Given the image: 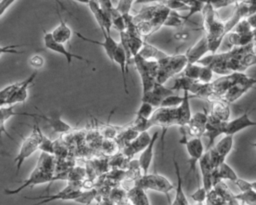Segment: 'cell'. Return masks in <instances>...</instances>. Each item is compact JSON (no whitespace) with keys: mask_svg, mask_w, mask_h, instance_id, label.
<instances>
[{"mask_svg":"<svg viewBox=\"0 0 256 205\" xmlns=\"http://www.w3.org/2000/svg\"><path fill=\"white\" fill-rule=\"evenodd\" d=\"M201 13L203 16L202 28L205 30V35L207 36L210 52L216 53L226 37L225 22L218 18L216 9L209 3L205 4Z\"/></svg>","mask_w":256,"mask_h":205,"instance_id":"6da1fadb","label":"cell"},{"mask_svg":"<svg viewBox=\"0 0 256 205\" xmlns=\"http://www.w3.org/2000/svg\"><path fill=\"white\" fill-rule=\"evenodd\" d=\"M188 64V59L184 54L167 55L158 61L157 82L165 84L172 76L182 73Z\"/></svg>","mask_w":256,"mask_h":205,"instance_id":"7a4b0ae2","label":"cell"},{"mask_svg":"<svg viewBox=\"0 0 256 205\" xmlns=\"http://www.w3.org/2000/svg\"><path fill=\"white\" fill-rule=\"evenodd\" d=\"M43 135L44 134L42 133L38 124L34 123L32 127V132L26 138H23L18 154L14 158L16 175L19 173L20 168L25 162V160L28 159L32 154H34L37 150H40V143Z\"/></svg>","mask_w":256,"mask_h":205,"instance_id":"3957f363","label":"cell"},{"mask_svg":"<svg viewBox=\"0 0 256 205\" xmlns=\"http://www.w3.org/2000/svg\"><path fill=\"white\" fill-rule=\"evenodd\" d=\"M133 60L135 62L136 70L138 71L141 80L142 93H145L151 90L157 82L158 61L144 59L138 54L133 57Z\"/></svg>","mask_w":256,"mask_h":205,"instance_id":"277c9868","label":"cell"},{"mask_svg":"<svg viewBox=\"0 0 256 205\" xmlns=\"http://www.w3.org/2000/svg\"><path fill=\"white\" fill-rule=\"evenodd\" d=\"M135 186L143 189V190H153L157 192H161L166 195L168 200L170 201L169 193L175 189V185H173L165 176L158 173H147L142 174L135 182Z\"/></svg>","mask_w":256,"mask_h":205,"instance_id":"5b68a950","label":"cell"},{"mask_svg":"<svg viewBox=\"0 0 256 205\" xmlns=\"http://www.w3.org/2000/svg\"><path fill=\"white\" fill-rule=\"evenodd\" d=\"M181 129V133H182V138L180 139V143L183 144L186 148V151L188 153V163H189V167H188V171L186 174V177H188V175L192 172L194 173L196 171V165L199 164L200 159L202 158V156L205 153V148L202 142V139L199 137H194V138H187V131L185 129V127H180Z\"/></svg>","mask_w":256,"mask_h":205,"instance_id":"8992f818","label":"cell"},{"mask_svg":"<svg viewBox=\"0 0 256 205\" xmlns=\"http://www.w3.org/2000/svg\"><path fill=\"white\" fill-rule=\"evenodd\" d=\"M150 122L152 126H159L162 129L161 138V147H162V156L164 155V145H165V135L167 130L172 126H177V110L175 108H166L158 107L155 109Z\"/></svg>","mask_w":256,"mask_h":205,"instance_id":"52a82bcc","label":"cell"},{"mask_svg":"<svg viewBox=\"0 0 256 205\" xmlns=\"http://www.w3.org/2000/svg\"><path fill=\"white\" fill-rule=\"evenodd\" d=\"M80 184H81L80 181H70L69 184L64 189H62L56 194H48V195H42L37 197H25V198L30 200H39V202L33 205H43V204L57 201V200L75 201L82 193V190L80 189Z\"/></svg>","mask_w":256,"mask_h":205,"instance_id":"ba28073f","label":"cell"},{"mask_svg":"<svg viewBox=\"0 0 256 205\" xmlns=\"http://www.w3.org/2000/svg\"><path fill=\"white\" fill-rule=\"evenodd\" d=\"M43 41H44V45H45V47H46L47 49H49V50H51V51H53V52H55V53H57V54H59V55L64 56V58L66 59L68 65L71 64L74 59H77V60H80V61H83V62H86V63H91L90 60L84 58L83 56L78 55V54H75V53L69 51V50L65 47L64 43H61V42L56 41V40L53 38L51 32H48V31H45V30H44Z\"/></svg>","mask_w":256,"mask_h":205,"instance_id":"9c48e42d","label":"cell"},{"mask_svg":"<svg viewBox=\"0 0 256 205\" xmlns=\"http://www.w3.org/2000/svg\"><path fill=\"white\" fill-rule=\"evenodd\" d=\"M256 85V78L251 77L244 73V75L234 84L232 85L229 90L223 95L222 99L226 102L233 103L242 97L248 90L253 88Z\"/></svg>","mask_w":256,"mask_h":205,"instance_id":"30bf717a","label":"cell"},{"mask_svg":"<svg viewBox=\"0 0 256 205\" xmlns=\"http://www.w3.org/2000/svg\"><path fill=\"white\" fill-rule=\"evenodd\" d=\"M208 114L209 113L206 111V109H203V111L194 113L189 123L186 126H184L187 131V135H189L191 138L203 137L206 130Z\"/></svg>","mask_w":256,"mask_h":205,"instance_id":"8fae6325","label":"cell"},{"mask_svg":"<svg viewBox=\"0 0 256 205\" xmlns=\"http://www.w3.org/2000/svg\"><path fill=\"white\" fill-rule=\"evenodd\" d=\"M175 93L174 90H172L171 88H168L165 86V84L156 82L155 85L153 86V88L145 93H142V97H141V101H145L148 102L150 104H152L154 107L158 108L160 107L162 101L169 95Z\"/></svg>","mask_w":256,"mask_h":205,"instance_id":"7c38bea8","label":"cell"},{"mask_svg":"<svg viewBox=\"0 0 256 205\" xmlns=\"http://www.w3.org/2000/svg\"><path fill=\"white\" fill-rule=\"evenodd\" d=\"M87 6L94 16L99 28L101 29V32L111 34V28L113 27L111 18L109 14L101 7L99 2L97 0H90Z\"/></svg>","mask_w":256,"mask_h":205,"instance_id":"4fadbf2b","label":"cell"},{"mask_svg":"<svg viewBox=\"0 0 256 205\" xmlns=\"http://www.w3.org/2000/svg\"><path fill=\"white\" fill-rule=\"evenodd\" d=\"M225 124H226V122L219 120L218 118H216L209 112L208 120H207V124H206V130L204 133V136L208 139L207 150H209L211 147L214 146L215 139L218 136L224 135Z\"/></svg>","mask_w":256,"mask_h":205,"instance_id":"5bb4252c","label":"cell"},{"mask_svg":"<svg viewBox=\"0 0 256 205\" xmlns=\"http://www.w3.org/2000/svg\"><path fill=\"white\" fill-rule=\"evenodd\" d=\"M256 121H253L249 118V112L246 110L240 116L229 120L225 124L224 135H235L236 133L247 129L249 127H255Z\"/></svg>","mask_w":256,"mask_h":205,"instance_id":"9a60e30c","label":"cell"},{"mask_svg":"<svg viewBox=\"0 0 256 205\" xmlns=\"http://www.w3.org/2000/svg\"><path fill=\"white\" fill-rule=\"evenodd\" d=\"M208 52H210L208 39L207 36L203 34L202 37L194 45L187 49L185 55L188 59V63H197L203 57H205Z\"/></svg>","mask_w":256,"mask_h":205,"instance_id":"2e32d148","label":"cell"},{"mask_svg":"<svg viewBox=\"0 0 256 205\" xmlns=\"http://www.w3.org/2000/svg\"><path fill=\"white\" fill-rule=\"evenodd\" d=\"M30 117L39 118L44 120L52 130L57 133H68L73 130V127L65 122L60 114H30Z\"/></svg>","mask_w":256,"mask_h":205,"instance_id":"e0dca14e","label":"cell"},{"mask_svg":"<svg viewBox=\"0 0 256 205\" xmlns=\"http://www.w3.org/2000/svg\"><path fill=\"white\" fill-rule=\"evenodd\" d=\"M75 34H76V36H77L78 38L82 39L83 41H86V42H89V43H92V44H96V45H100V46L104 49V51H105L106 55L108 56V58L110 59V61L113 62L114 54H115V51L117 50V48H118V46H119V43L116 42V41L113 39V37L111 36V34L102 33V34H103V38H104V41H103V42L96 41V40H93V39H91V38H88V37L82 35V34L79 33V32H76Z\"/></svg>","mask_w":256,"mask_h":205,"instance_id":"ac0fdd59","label":"cell"},{"mask_svg":"<svg viewBox=\"0 0 256 205\" xmlns=\"http://www.w3.org/2000/svg\"><path fill=\"white\" fill-rule=\"evenodd\" d=\"M158 136H159V132L158 131L154 132V134L152 135L150 143L146 146V148H144L140 152V155H139V158H138V163H139L140 170H141L142 174H147L148 171H149V168H150L152 160H153L154 147H155V144L157 142Z\"/></svg>","mask_w":256,"mask_h":205,"instance_id":"d6986e66","label":"cell"},{"mask_svg":"<svg viewBox=\"0 0 256 205\" xmlns=\"http://www.w3.org/2000/svg\"><path fill=\"white\" fill-rule=\"evenodd\" d=\"M151 138L152 136H150L148 131L140 132L134 140L123 147V153L127 157H131L136 153H140L150 143Z\"/></svg>","mask_w":256,"mask_h":205,"instance_id":"ffe728a7","label":"cell"},{"mask_svg":"<svg viewBox=\"0 0 256 205\" xmlns=\"http://www.w3.org/2000/svg\"><path fill=\"white\" fill-rule=\"evenodd\" d=\"M37 73H38V71L35 70L25 80L21 81L20 86L18 87V89L16 90L14 95L8 100L6 105H16L18 103H23V102L26 101V99L28 97V89L33 84V82H34V80L37 76ZM6 105H4V106H6Z\"/></svg>","mask_w":256,"mask_h":205,"instance_id":"44dd1931","label":"cell"},{"mask_svg":"<svg viewBox=\"0 0 256 205\" xmlns=\"http://www.w3.org/2000/svg\"><path fill=\"white\" fill-rule=\"evenodd\" d=\"M199 167H200V171H201V175H202V185L206 188V190L208 192H210L212 187L214 186V184H213L214 168L211 164L208 151H206L204 153V155L202 156V158L200 159Z\"/></svg>","mask_w":256,"mask_h":205,"instance_id":"7402d4cb","label":"cell"},{"mask_svg":"<svg viewBox=\"0 0 256 205\" xmlns=\"http://www.w3.org/2000/svg\"><path fill=\"white\" fill-rule=\"evenodd\" d=\"M190 93L187 91H184V95H183V100L181 102V104L176 107L177 110V126L179 127H183L186 126L191 117H192V112H191V107H190Z\"/></svg>","mask_w":256,"mask_h":205,"instance_id":"603a6c76","label":"cell"},{"mask_svg":"<svg viewBox=\"0 0 256 205\" xmlns=\"http://www.w3.org/2000/svg\"><path fill=\"white\" fill-rule=\"evenodd\" d=\"M238 175L234 171V169L224 161L221 163L216 169L213 170V184L216 186V184L220 183L222 180H229L232 182H235L238 179Z\"/></svg>","mask_w":256,"mask_h":205,"instance_id":"cb8c5ba5","label":"cell"},{"mask_svg":"<svg viewBox=\"0 0 256 205\" xmlns=\"http://www.w3.org/2000/svg\"><path fill=\"white\" fill-rule=\"evenodd\" d=\"M57 13H58L60 22H59V24L57 25V27H55V28L51 31V34H52L53 38H54L56 41L65 44V43L69 42V40L71 39V37H72V30H71V28L67 25L66 21L63 20V18H62V16L60 15L59 11H57Z\"/></svg>","mask_w":256,"mask_h":205,"instance_id":"d4e9b609","label":"cell"},{"mask_svg":"<svg viewBox=\"0 0 256 205\" xmlns=\"http://www.w3.org/2000/svg\"><path fill=\"white\" fill-rule=\"evenodd\" d=\"M173 165L175 168V173H176V185H175V201L179 204V205H189V201L185 195L184 189H183V179L181 176V171L179 168V164L175 158V156H173Z\"/></svg>","mask_w":256,"mask_h":205,"instance_id":"484cf974","label":"cell"},{"mask_svg":"<svg viewBox=\"0 0 256 205\" xmlns=\"http://www.w3.org/2000/svg\"><path fill=\"white\" fill-rule=\"evenodd\" d=\"M138 55L147 60L159 61V60L163 59L164 57H166L168 54L166 52H164L163 50L159 49L158 47H156L155 45L144 41V44H143L141 50L139 51Z\"/></svg>","mask_w":256,"mask_h":205,"instance_id":"4316f807","label":"cell"},{"mask_svg":"<svg viewBox=\"0 0 256 205\" xmlns=\"http://www.w3.org/2000/svg\"><path fill=\"white\" fill-rule=\"evenodd\" d=\"M226 36L228 44L233 47H242L253 43V31L248 33H238L235 31H230Z\"/></svg>","mask_w":256,"mask_h":205,"instance_id":"83f0119b","label":"cell"},{"mask_svg":"<svg viewBox=\"0 0 256 205\" xmlns=\"http://www.w3.org/2000/svg\"><path fill=\"white\" fill-rule=\"evenodd\" d=\"M212 102L210 113L221 121L227 122L230 118V107L229 103L223 99H216Z\"/></svg>","mask_w":256,"mask_h":205,"instance_id":"f1b7e54d","label":"cell"},{"mask_svg":"<svg viewBox=\"0 0 256 205\" xmlns=\"http://www.w3.org/2000/svg\"><path fill=\"white\" fill-rule=\"evenodd\" d=\"M234 144V135H223V137L213 146L219 155L226 160L227 156L233 149Z\"/></svg>","mask_w":256,"mask_h":205,"instance_id":"f546056e","label":"cell"},{"mask_svg":"<svg viewBox=\"0 0 256 205\" xmlns=\"http://www.w3.org/2000/svg\"><path fill=\"white\" fill-rule=\"evenodd\" d=\"M187 23L185 15H181L177 10H171L164 26L173 27V28H180L183 27Z\"/></svg>","mask_w":256,"mask_h":205,"instance_id":"4dcf8cb0","label":"cell"},{"mask_svg":"<svg viewBox=\"0 0 256 205\" xmlns=\"http://www.w3.org/2000/svg\"><path fill=\"white\" fill-rule=\"evenodd\" d=\"M155 111V107L145 101H141V104L136 112V118L141 120H150L153 113Z\"/></svg>","mask_w":256,"mask_h":205,"instance_id":"1f68e13d","label":"cell"},{"mask_svg":"<svg viewBox=\"0 0 256 205\" xmlns=\"http://www.w3.org/2000/svg\"><path fill=\"white\" fill-rule=\"evenodd\" d=\"M234 198L245 205H256V191L254 189L240 192L239 194H236Z\"/></svg>","mask_w":256,"mask_h":205,"instance_id":"d6a6232c","label":"cell"},{"mask_svg":"<svg viewBox=\"0 0 256 205\" xmlns=\"http://www.w3.org/2000/svg\"><path fill=\"white\" fill-rule=\"evenodd\" d=\"M201 67H202V64H200L198 62L197 63H188L181 74H183L184 76H186L190 79L198 81L200 71H201Z\"/></svg>","mask_w":256,"mask_h":205,"instance_id":"836d02e7","label":"cell"},{"mask_svg":"<svg viewBox=\"0 0 256 205\" xmlns=\"http://www.w3.org/2000/svg\"><path fill=\"white\" fill-rule=\"evenodd\" d=\"M254 65H256V54L254 51H250L244 54L240 59V72H244Z\"/></svg>","mask_w":256,"mask_h":205,"instance_id":"e575fe53","label":"cell"},{"mask_svg":"<svg viewBox=\"0 0 256 205\" xmlns=\"http://www.w3.org/2000/svg\"><path fill=\"white\" fill-rule=\"evenodd\" d=\"M183 100V96H180L176 93H173L169 96H167L161 103L160 107H166V108H175L178 107Z\"/></svg>","mask_w":256,"mask_h":205,"instance_id":"d590c367","label":"cell"},{"mask_svg":"<svg viewBox=\"0 0 256 205\" xmlns=\"http://www.w3.org/2000/svg\"><path fill=\"white\" fill-rule=\"evenodd\" d=\"M97 191L94 189L88 190V191H82V193L80 194V196L75 200V202L80 203V204H84V205H89L96 197Z\"/></svg>","mask_w":256,"mask_h":205,"instance_id":"8d00e7d4","label":"cell"},{"mask_svg":"<svg viewBox=\"0 0 256 205\" xmlns=\"http://www.w3.org/2000/svg\"><path fill=\"white\" fill-rule=\"evenodd\" d=\"M193 31L194 30L191 31V30H189L187 28H183V27L177 28L173 34V38H174V40L179 41V42H186V41L190 40L191 34Z\"/></svg>","mask_w":256,"mask_h":205,"instance_id":"74e56055","label":"cell"},{"mask_svg":"<svg viewBox=\"0 0 256 205\" xmlns=\"http://www.w3.org/2000/svg\"><path fill=\"white\" fill-rule=\"evenodd\" d=\"M213 75H214V71L211 67L202 65L198 81L201 83H210L213 81Z\"/></svg>","mask_w":256,"mask_h":205,"instance_id":"f35d334b","label":"cell"},{"mask_svg":"<svg viewBox=\"0 0 256 205\" xmlns=\"http://www.w3.org/2000/svg\"><path fill=\"white\" fill-rule=\"evenodd\" d=\"M208 191L206 190V188L202 185V186H199L192 194H191V199L194 201V202H200V203H204L205 200L207 199V196H208Z\"/></svg>","mask_w":256,"mask_h":205,"instance_id":"ab89813d","label":"cell"},{"mask_svg":"<svg viewBox=\"0 0 256 205\" xmlns=\"http://www.w3.org/2000/svg\"><path fill=\"white\" fill-rule=\"evenodd\" d=\"M28 63L30 65V67H32L33 69L38 71L39 69L43 68V66L45 65V59L40 54H34L29 57Z\"/></svg>","mask_w":256,"mask_h":205,"instance_id":"60d3db41","label":"cell"},{"mask_svg":"<svg viewBox=\"0 0 256 205\" xmlns=\"http://www.w3.org/2000/svg\"><path fill=\"white\" fill-rule=\"evenodd\" d=\"M134 4H135V0H118L116 8L122 14H129Z\"/></svg>","mask_w":256,"mask_h":205,"instance_id":"b9f144b4","label":"cell"},{"mask_svg":"<svg viewBox=\"0 0 256 205\" xmlns=\"http://www.w3.org/2000/svg\"><path fill=\"white\" fill-rule=\"evenodd\" d=\"M232 31H235L238 33H248V32L253 31V29H252L251 25L249 24L247 18H243L236 24V26L233 28Z\"/></svg>","mask_w":256,"mask_h":205,"instance_id":"7bdbcfd3","label":"cell"},{"mask_svg":"<svg viewBox=\"0 0 256 205\" xmlns=\"http://www.w3.org/2000/svg\"><path fill=\"white\" fill-rule=\"evenodd\" d=\"M234 183L238 187L240 192H244V191L253 189L252 188V181H248V180H245V179H242V178H238Z\"/></svg>","mask_w":256,"mask_h":205,"instance_id":"ee69618b","label":"cell"},{"mask_svg":"<svg viewBox=\"0 0 256 205\" xmlns=\"http://www.w3.org/2000/svg\"><path fill=\"white\" fill-rule=\"evenodd\" d=\"M16 0H1L0 2V17H3L5 12L13 5Z\"/></svg>","mask_w":256,"mask_h":205,"instance_id":"f6af8a7d","label":"cell"},{"mask_svg":"<svg viewBox=\"0 0 256 205\" xmlns=\"http://www.w3.org/2000/svg\"><path fill=\"white\" fill-rule=\"evenodd\" d=\"M247 20H248L249 24L251 25L252 29L255 30V29H256V12L253 13V14H251V15H249V16L247 17Z\"/></svg>","mask_w":256,"mask_h":205,"instance_id":"bcb514c9","label":"cell"},{"mask_svg":"<svg viewBox=\"0 0 256 205\" xmlns=\"http://www.w3.org/2000/svg\"><path fill=\"white\" fill-rule=\"evenodd\" d=\"M164 0H135V4H154V3H162Z\"/></svg>","mask_w":256,"mask_h":205,"instance_id":"7dc6e473","label":"cell"},{"mask_svg":"<svg viewBox=\"0 0 256 205\" xmlns=\"http://www.w3.org/2000/svg\"><path fill=\"white\" fill-rule=\"evenodd\" d=\"M253 45L256 46V29L253 30Z\"/></svg>","mask_w":256,"mask_h":205,"instance_id":"c3c4849f","label":"cell"},{"mask_svg":"<svg viewBox=\"0 0 256 205\" xmlns=\"http://www.w3.org/2000/svg\"><path fill=\"white\" fill-rule=\"evenodd\" d=\"M181 1H183L184 3H186V4L188 5V7H189V6H190L194 1H196V0H181Z\"/></svg>","mask_w":256,"mask_h":205,"instance_id":"681fc988","label":"cell"},{"mask_svg":"<svg viewBox=\"0 0 256 205\" xmlns=\"http://www.w3.org/2000/svg\"><path fill=\"white\" fill-rule=\"evenodd\" d=\"M189 205H204V203H200V202H193V203H189Z\"/></svg>","mask_w":256,"mask_h":205,"instance_id":"f907efd6","label":"cell"},{"mask_svg":"<svg viewBox=\"0 0 256 205\" xmlns=\"http://www.w3.org/2000/svg\"><path fill=\"white\" fill-rule=\"evenodd\" d=\"M252 188L256 191V181H252Z\"/></svg>","mask_w":256,"mask_h":205,"instance_id":"816d5d0a","label":"cell"},{"mask_svg":"<svg viewBox=\"0 0 256 205\" xmlns=\"http://www.w3.org/2000/svg\"><path fill=\"white\" fill-rule=\"evenodd\" d=\"M251 145L256 149V142H253V143H251Z\"/></svg>","mask_w":256,"mask_h":205,"instance_id":"f5cc1de1","label":"cell"}]
</instances>
